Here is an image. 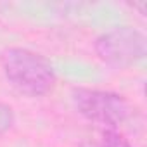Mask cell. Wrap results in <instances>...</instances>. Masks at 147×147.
<instances>
[{
  "label": "cell",
  "instance_id": "cell-1",
  "mask_svg": "<svg viewBox=\"0 0 147 147\" xmlns=\"http://www.w3.org/2000/svg\"><path fill=\"white\" fill-rule=\"evenodd\" d=\"M2 71L11 87L28 97L47 95L57 80L49 59L23 47H11L2 54Z\"/></svg>",
  "mask_w": 147,
  "mask_h": 147
},
{
  "label": "cell",
  "instance_id": "cell-2",
  "mask_svg": "<svg viewBox=\"0 0 147 147\" xmlns=\"http://www.w3.org/2000/svg\"><path fill=\"white\" fill-rule=\"evenodd\" d=\"M73 104L85 119L102 126L104 130H116L131 114L130 102L123 95L107 90L75 88Z\"/></svg>",
  "mask_w": 147,
  "mask_h": 147
},
{
  "label": "cell",
  "instance_id": "cell-3",
  "mask_svg": "<svg viewBox=\"0 0 147 147\" xmlns=\"http://www.w3.org/2000/svg\"><path fill=\"white\" fill-rule=\"evenodd\" d=\"M94 49L104 64L125 69L147 55V38L142 31L131 26H119L99 35Z\"/></svg>",
  "mask_w": 147,
  "mask_h": 147
},
{
  "label": "cell",
  "instance_id": "cell-4",
  "mask_svg": "<svg viewBox=\"0 0 147 147\" xmlns=\"http://www.w3.org/2000/svg\"><path fill=\"white\" fill-rule=\"evenodd\" d=\"M94 147H133L130 140L118 130H104L100 140Z\"/></svg>",
  "mask_w": 147,
  "mask_h": 147
},
{
  "label": "cell",
  "instance_id": "cell-5",
  "mask_svg": "<svg viewBox=\"0 0 147 147\" xmlns=\"http://www.w3.org/2000/svg\"><path fill=\"white\" fill-rule=\"evenodd\" d=\"M16 121V116H14V109L9 106V104H4L0 102V135L7 133L12 125Z\"/></svg>",
  "mask_w": 147,
  "mask_h": 147
}]
</instances>
